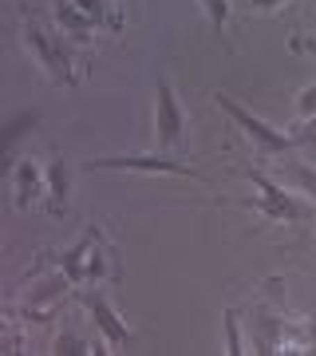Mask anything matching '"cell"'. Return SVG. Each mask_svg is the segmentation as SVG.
<instances>
[{
  "label": "cell",
  "mask_w": 316,
  "mask_h": 356,
  "mask_svg": "<svg viewBox=\"0 0 316 356\" xmlns=\"http://www.w3.org/2000/svg\"><path fill=\"white\" fill-rule=\"evenodd\" d=\"M206 16H210V28L217 36H226V24H229V0H202Z\"/></svg>",
  "instance_id": "4fadbf2b"
},
{
  "label": "cell",
  "mask_w": 316,
  "mask_h": 356,
  "mask_svg": "<svg viewBox=\"0 0 316 356\" xmlns=\"http://www.w3.org/2000/svg\"><path fill=\"white\" fill-rule=\"evenodd\" d=\"M289 48L292 51H316V32H313V36H292Z\"/></svg>",
  "instance_id": "ac0fdd59"
},
{
  "label": "cell",
  "mask_w": 316,
  "mask_h": 356,
  "mask_svg": "<svg viewBox=\"0 0 316 356\" xmlns=\"http://www.w3.org/2000/svg\"><path fill=\"white\" fill-rule=\"evenodd\" d=\"M67 191H72V166H67V159H51L48 166V210L56 218L67 214Z\"/></svg>",
  "instance_id": "30bf717a"
},
{
  "label": "cell",
  "mask_w": 316,
  "mask_h": 356,
  "mask_svg": "<svg viewBox=\"0 0 316 356\" xmlns=\"http://www.w3.org/2000/svg\"><path fill=\"white\" fill-rule=\"evenodd\" d=\"M222 321H226V353L229 356H241L245 353V344H241V329H238V309H226V313H222Z\"/></svg>",
  "instance_id": "5bb4252c"
},
{
  "label": "cell",
  "mask_w": 316,
  "mask_h": 356,
  "mask_svg": "<svg viewBox=\"0 0 316 356\" xmlns=\"http://www.w3.org/2000/svg\"><path fill=\"white\" fill-rule=\"evenodd\" d=\"M297 107H301V115H316V83H313V88H304V91H301Z\"/></svg>",
  "instance_id": "e0dca14e"
},
{
  "label": "cell",
  "mask_w": 316,
  "mask_h": 356,
  "mask_svg": "<svg viewBox=\"0 0 316 356\" xmlns=\"http://www.w3.org/2000/svg\"><path fill=\"white\" fill-rule=\"evenodd\" d=\"M20 20H24L28 48L36 51V60L44 64L48 79L51 83H60V88H72V83L79 79V67H76L72 48L63 44V32H56V28L48 24V16L36 13V8H28V4H20Z\"/></svg>",
  "instance_id": "6da1fadb"
},
{
  "label": "cell",
  "mask_w": 316,
  "mask_h": 356,
  "mask_svg": "<svg viewBox=\"0 0 316 356\" xmlns=\"http://www.w3.org/2000/svg\"><path fill=\"white\" fill-rule=\"evenodd\" d=\"M60 269L76 285H88V281H103V277H115L119 269L107 261V245H103V229L99 226H88L79 234V242L60 257Z\"/></svg>",
  "instance_id": "7a4b0ae2"
},
{
  "label": "cell",
  "mask_w": 316,
  "mask_h": 356,
  "mask_svg": "<svg viewBox=\"0 0 316 356\" xmlns=\"http://www.w3.org/2000/svg\"><path fill=\"white\" fill-rule=\"evenodd\" d=\"M245 175H249V182L261 191V198H245V202H241V206H249L253 214H265V218H273V222H304V218H308V210H304L301 202H292L269 175H261V170H245Z\"/></svg>",
  "instance_id": "5b68a950"
},
{
  "label": "cell",
  "mask_w": 316,
  "mask_h": 356,
  "mask_svg": "<svg viewBox=\"0 0 316 356\" xmlns=\"http://www.w3.org/2000/svg\"><path fill=\"white\" fill-rule=\"evenodd\" d=\"M13 191H16V206L20 210H28V206H36L44 194H48V182H44V175H40V166L32 163V159H20V163H13Z\"/></svg>",
  "instance_id": "9c48e42d"
},
{
  "label": "cell",
  "mask_w": 316,
  "mask_h": 356,
  "mask_svg": "<svg viewBox=\"0 0 316 356\" xmlns=\"http://www.w3.org/2000/svg\"><path fill=\"white\" fill-rule=\"evenodd\" d=\"M79 301L88 305L91 321H95V329L103 332V341L111 344V348H123V344H131V329H126L123 321H119V313H115V309H111V301H107L103 293L79 289Z\"/></svg>",
  "instance_id": "ba28073f"
},
{
  "label": "cell",
  "mask_w": 316,
  "mask_h": 356,
  "mask_svg": "<svg viewBox=\"0 0 316 356\" xmlns=\"http://www.w3.org/2000/svg\"><path fill=\"white\" fill-rule=\"evenodd\" d=\"M214 103L233 119V123H238L241 131H245V135H249L253 143H257V159H265V154H285V151L297 147V135H281V131H273L265 119H257L253 111H245V107H241L233 95H226V91H217Z\"/></svg>",
  "instance_id": "277c9868"
},
{
  "label": "cell",
  "mask_w": 316,
  "mask_h": 356,
  "mask_svg": "<svg viewBox=\"0 0 316 356\" xmlns=\"http://www.w3.org/2000/svg\"><path fill=\"white\" fill-rule=\"evenodd\" d=\"M56 20L63 24V32L72 36H88L91 28H107V32H123V13L107 8V0H60L56 4Z\"/></svg>",
  "instance_id": "3957f363"
},
{
  "label": "cell",
  "mask_w": 316,
  "mask_h": 356,
  "mask_svg": "<svg viewBox=\"0 0 316 356\" xmlns=\"http://www.w3.org/2000/svg\"><path fill=\"white\" fill-rule=\"evenodd\" d=\"M292 178L301 182L304 194H308V198L316 202V170H313V166H292Z\"/></svg>",
  "instance_id": "9a60e30c"
},
{
  "label": "cell",
  "mask_w": 316,
  "mask_h": 356,
  "mask_svg": "<svg viewBox=\"0 0 316 356\" xmlns=\"http://www.w3.org/2000/svg\"><path fill=\"white\" fill-rule=\"evenodd\" d=\"M154 135H158V151H174L182 135H186V111L178 103L170 79H158V107H154Z\"/></svg>",
  "instance_id": "8992f818"
},
{
  "label": "cell",
  "mask_w": 316,
  "mask_h": 356,
  "mask_svg": "<svg viewBox=\"0 0 316 356\" xmlns=\"http://www.w3.org/2000/svg\"><path fill=\"white\" fill-rule=\"evenodd\" d=\"M51 353H67V356H91V353H103V348H95L91 341H83V337H76V332H60L56 337V344H51Z\"/></svg>",
  "instance_id": "7c38bea8"
},
{
  "label": "cell",
  "mask_w": 316,
  "mask_h": 356,
  "mask_svg": "<svg viewBox=\"0 0 316 356\" xmlns=\"http://www.w3.org/2000/svg\"><path fill=\"white\" fill-rule=\"evenodd\" d=\"M91 170H142V175H186V178H198L202 182V175L194 170L190 163H178V159H170L166 151L158 154H123V159H91Z\"/></svg>",
  "instance_id": "52a82bcc"
},
{
  "label": "cell",
  "mask_w": 316,
  "mask_h": 356,
  "mask_svg": "<svg viewBox=\"0 0 316 356\" xmlns=\"http://www.w3.org/2000/svg\"><path fill=\"white\" fill-rule=\"evenodd\" d=\"M253 8H277V4H285V0H249Z\"/></svg>",
  "instance_id": "d6986e66"
},
{
  "label": "cell",
  "mask_w": 316,
  "mask_h": 356,
  "mask_svg": "<svg viewBox=\"0 0 316 356\" xmlns=\"http://www.w3.org/2000/svg\"><path fill=\"white\" fill-rule=\"evenodd\" d=\"M292 135H297V147H316V115H308V123Z\"/></svg>",
  "instance_id": "2e32d148"
},
{
  "label": "cell",
  "mask_w": 316,
  "mask_h": 356,
  "mask_svg": "<svg viewBox=\"0 0 316 356\" xmlns=\"http://www.w3.org/2000/svg\"><path fill=\"white\" fill-rule=\"evenodd\" d=\"M40 123V111H20L8 119V127H4V139H0V154H4V170H13V147L20 135H28V131Z\"/></svg>",
  "instance_id": "8fae6325"
}]
</instances>
